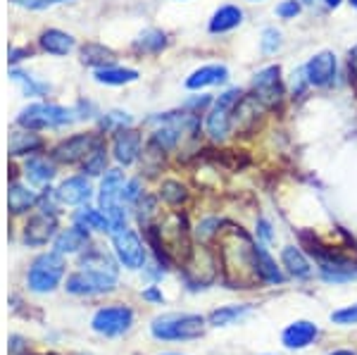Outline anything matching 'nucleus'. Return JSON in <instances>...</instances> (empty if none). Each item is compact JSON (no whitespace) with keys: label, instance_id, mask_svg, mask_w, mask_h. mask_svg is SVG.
I'll return each mask as SVG.
<instances>
[{"label":"nucleus","instance_id":"obj_1","mask_svg":"<svg viewBox=\"0 0 357 355\" xmlns=\"http://www.w3.org/2000/svg\"><path fill=\"white\" fill-rule=\"evenodd\" d=\"M220 262L224 272V284L229 289H252L262 282L255 265V243L243 229H224Z\"/></svg>","mask_w":357,"mask_h":355},{"label":"nucleus","instance_id":"obj_2","mask_svg":"<svg viewBox=\"0 0 357 355\" xmlns=\"http://www.w3.org/2000/svg\"><path fill=\"white\" fill-rule=\"evenodd\" d=\"M205 331V319L200 315H162L155 317L151 334L160 341H188L198 339Z\"/></svg>","mask_w":357,"mask_h":355},{"label":"nucleus","instance_id":"obj_3","mask_svg":"<svg viewBox=\"0 0 357 355\" xmlns=\"http://www.w3.org/2000/svg\"><path fill=\"white\" fill-rule=\"evenodd\" d=\"M65 270H67L65 257L57 253V250L38 255L36 260L31 262L29 274H26L29 289L36 291V294H48V291H53L60 286L62 277H65Z\"/></svg>","mask_w":357,"mask_h":355},{"label":"nucleus","instance_id":"obj_4","mask_svg":"<svg viewBox=\"0 0 357 355\" xmlns=\"http://www.w3.org/2000/svg\"><path fill=\"white\" fill-rule=\"evenodd\" d=\"M117 286V270H100V267H84L67 277L65 289L74 296H100L110 294Z\"/></svg>","mask_w":357,"mask_h":355},{"label":"nucleus","instance_id":"obj_5","mask_svg":"<svg viewBox=\"0 0 357 355\" xmlns=\"http://www.w3.org/2000/svg\"><path fill=\"white\" fill-rule=\"evenodd\" d=\"M124 172L119 169H107L105 176H102L100 184V208L105 217L112 225V234L124 229L126 225V213L122 210V191H124Z\"/></svg>","mask_w":357,"mask_h":355},{"label":"nucleus","instance_id":"obj_6","mask_svg":"<svg viewBox=\"0 0 357 355\" xmlns=\"http://www.w3.org/2000/svg\"><path fill=\"white\" fill-rule=\"evenodd\" d=\"M243 98V91L241 89H229L212 103V110L207 112V134H210L212 141H224L231 131V122H234V112L236 105Z\"/></svg>","mask_w":357,"mask_h":355},{"label":"nucleus","instance_id":"obj_7","mask_svg":"<svg viewBox=\"0 0 357 355\" xmlns=\"http://www.w3.org/2000/svg\"><path fill=\"white\" fill-rule=\"evenodd\" d=\"M17 122L24 129H55L72 122V110H65L60 105H48V103H33L20 112Z\"/></svg>","mask_w":357,"mask_h":355},{"label":"nucleus","instance_id":"obj_8","mask_svg":"<svg viewBox=\"0 0 357 355\" xmlns=\"http://www.w3.org/2000/svg\"><path fill=\"white\" fill-rule=\"evenodd\" d=\"M252 96L262 103V107H269V110L281 105V100H284V82H281L279 67H264L262 72L255 74V79H252Z\"/></svg>","mask_w":357,"mask_h":355},{"label":"nucleus","instance_id":"obj_9","mask_svg":"<svg viewBox=\"0 0 357 355\" xmlns=\"http://www.w3.org/2000/svg\"><path fill=\"white\" fill-rule=\"evenodd\" d=\"M112 246L114 253H117L119 262L126 267V270H141L146 265V248H143V241L138 239L136 232L131 229H119V232L112 234Z\"/></svg>","mask_w":357,"mask_h":355},{"label":"nucleus","instance_id":"obj_10","mask_svg":"<svg viewBox=\"0 0 357 355\" xmlns=\"http://www.w3.org/2000/svg\"><path fill=\"white\" fill-rule=\"evenodd\" d=\"M131 322H134V312L129 310L126 305H110V308H100L91 324L98 334H105V336H119L124 331H129Z\"/></svg>","mask_w":357,"mask_h":355},{"label":"nucleus","instance_id":"obj_11","mask_svg":"<svg viewBox=\"0 0 357 355\" xmlns=\"http://www.w3.org/2000/svg\"><path fill=\"white\" fill-rule=\"evenodd\" d=\"M336 70H338V60L331 50H321L314 57H310V62L305 65V82L310 86H317V89H324V86H331L333 79H336Z\"/></svg>","mask_w":357,"mask_h":355},{"label":"nucleus","instance_id":"obj_12","mask_svg":"<svg viewBox=\"0 0 357 355\" xmlns=\"http://www.w3.org/2000/svg\"><path fill=\"white\" fill-rule=\"evenodd\" d=\"M98 141L100 139H96V136H91V134L69 136L67 141H62L60 146L53 151V158L57 160V163L74 165V163H79V160L89 158V153L98 146Z\"/></svg>","mask_w":357,"mask_h":355},{"label":"nucleus","instance_id":"obj_13","mask_svg":"<svg viewBox=\"0 0 357 355\" xmlns=\"http://www.w3.org/2000/svg\"><path fill=\"white\" fill-rule=\"evenodd\" d=\"M55 229H57V220L53 213H38L36 217L26 222L24 227V243L29 246H45L50 239L55 236Z\"/></svg>","mask_w":357,"mask_h":355},{"label":"nucleus","instance_id":"obj_14","mask_svg":"<svg viewBox=\"0 0 357 355\" xmlns=\"http://www.w3.org/2000/svg\"><path fill=\"white\" fill-rule=\"evenodd\" d=\"M112 151L119 165H134L141 156V134L134 129H119L114 134Z\"/></svg>","mask_w":357,"mask_h":355},{"label":"nucleus","instance_id":"obj_15","mask_svg":"<svg viewBox=\"0 0 357 355\" xmlns=\"http://www.w3.org/2000/svg\"><path fill=\"white\" fill-rule=\"evenodd\" d=\"M317 336H319V327H317L314 322L298 319V322H293L284 329L281 341H284V346L291 348V351H301V348H307Z\"/></svg>","mask_w":357,"mask_h":355},{"label":"nucleus","instance_id":"obj_16","mask_svg":"<svg viewBox=\"0 0 357 355\" xmlns=\"http://www.w3.org/2000/svg\"><path fill=\"white\" fill-rule=\"evenodd\" d=\"M91 184L86 176H72V179H65L60 184V188L55 191L57 203L62 205H84L86 200L91 198Z\"/></svg>","mask_w":357,"mask_h":355},{"label":"nucleus","instance_id":"obj_17","mask_svg":"<svg viewBox=\"0 0 357 355\" xmlns=\"http://www.w3.org/2000/svg\"><path fill=\"white\" fill-rule=\"evenodd\" d=\"M89 246V232L84 227L74 225L60 232L55 236V250L60 255H69V253H82V250Z\"/></svg>","mask_w":357,"mask_h":355},{"label":"nucleus","instance_id":"obj_18","mask_svg":"<svg viewBox=\"0 0 357 355\" xmlns=\"http://www.w3.org/2000/svg\"><path fill=\"white\" fill-rule=\"evenodd\" d=\"M227 79H229V70H227V67L207 65V67H200V70H195L191 77L186 79V89L198 91V89H205V86L224 84Z\"/></svg>","mask_w":357,"mask_h":355},{"label":"nucleus","instance_id":"obj_19","mask_svg":"<svg viewBox=\"0 0 357 355\" xmlns=\"http://www.w3.org/2000/svg\"><path fill=\"white\" fill-rule=\"evenodd\" d=\"M281 262H284V267L293 277H298V279L312 277V267H310L307 257H305L303 250L296 248V246H286V248L281 250Z\"/></svg>","mask_w":357,"mask_h":355},{"label":"nucleus","instance_id":"obj_20","mask_svg":"<svg viewBox=\"0 0 357 355\" xmlns=\"http://www.w3.org/2000/svg\"><path fill=\"white\" fill-rule=\"evenodd\" d=\"M38 41H41V48L50 55H67L69 50L74 48V38L69 36V33L60 31V29H48V31H43Z\"/></svg>","mask_w":357,"mask_h":355},{"label":"nucleus","instance_id":"obj_21","mask_svg":"<svg viewBox=\"0 0 357 355\" xmlns=\"http://www.w3.org/2000/svg\"><path fill=\"white\" fill-rule=\"evenodd\" d=\"M243 22V13H241L236 5H224V8L217 10L210 20V31L212 33H224V31H231Z\"/></svg>","mask_w":357,"mask_h":355},{"label":"nucleus","instance_id":"obj_22","mask_svg":"<svg viewBox=\"0 0 357 355\" xmlns=\"http://www.w3.org/2000/svg\"><path fill=\"white\" fill-rule=\"evenodd\" d=\"M82 62L89 67H98V70H102V67L114 65V53L100 43H86L82 48Z\"/></svg>","mask_w":357,"mask_h":355},{"label":"nucleus","instance_id":"obj_23","mask_svg":"<svg viewBox=\"0 0 357 355\" xmlns=\"http://www.w3.org/2000/svg\"><path fill=\"white\" fill-rule=\"evenodd\" d=\"M255 265L257 272H260L262 282L267 284H284V274L276 267V262L272 260V255L262 248V246H255Z\"/></svg>","mask_w":357,"mask_h":355},{"label":"nucleus","instance_id":"obj_24","mask_svg":"<svg viewBox=\"0 0 357 355\" xmlns=\"http://www.w3.org/2000/svg\"><path fill=\"white\" fill-rule=\"evenodd\" d=\"M43 148V141L36 134H29V131H15L10 136V156H29V153H36Z\"/></svg>","mask_w":357,"mask_h":355},{"label":"nucleus","instance_id":"obj_25","mask_svg":"<svg viewBox=\"0 0 357 355\" xmlns=\"http://www.w3.org/2000/svg\"><path fill=\"white\" fill-rule=\"evenodd\" d=\"M36 193L29 191L26 186L22 184H13L10 186V193H8V205H10V213L13 215H22L26 213L29 208H31L33 203H36Z\"/></svg>","mask_w":357,"mask_h":355},{"label":"nucleus","instance_id":"obj_26","mask_svg":"<svg viewBox=\"0 0 357 355\" xmlns=\"http://www.w3.org/2000/svg\"><path fill=\"white\" fill-rule=\"evenodd\" d=\"M74 222L84 229H96V232H112L110 220L105 217L102 210H93V208H82L77 215H74Z\"/></svg>","mask_w":357,"mask_h":355},{"label":"nucleus","instance_id":"obj_27","mask_svg":"<svg viewBox=\"0 0 357 355\" xmlns=\"http://www.w3.org/2000/svg\"><path fill=\"white\" fill-rule=\"evenodd\" d=\"M138 79L136 70H119V67H102V70H96V82L105 84V86H124L131 84Z\"/></svg>","mask_w":357,"mask_h":355},{"label":"nucleus","instance_id":"obj_28","mask_svg":"<svg viewBox=\"0 0 357 355\" xmlns=\"http://www.w3.org/2000/svg\"><path fill=\"white\" fill-rule=\"evenodd\" d=\"M55 176V167L43 158H33L26 163V179L31 184H48Z\"/></svg>","mask_w":357,"mask_h":355},{"label":"nucleus","instance_id":"obj_29","mask_svg":"<svg viewBox=\"0 0 357 355\" xmlns=\"http://www.w3.org/2000/svg\"><path fill=\"white\" fill-rule=\"evenodd\" d=\"M250 310L248 305H227V308H220V310L210 312V324H215V327H229V324H234L236 319H241L243 315Z\"/></svg>","mask_w":357,"mask_h":355},{"label":"nucleus","instance_id":"obj_30","mask_svg":"<svg viewBox=\"0 0 357 355\" xmlns=\"http://www.w3.org/2000/svg\"><path fill=\"white\" fill-rule=\"evenodd\" d=\"M105 167H107L105 146H102V141H98V146L89 153V158L84 160V174H89V176L105 174Z\"/></svg>","mask_w":357,"mask_h":355},{"label":"nucleus","instance_id":"obj_31","mask_svg":"<svg viewBox=\"0 0 357 355\" xmlns=\"http://www.w3.org/2000/svg\"><path fill=\"white\" fill-rule=\"evenodd\" d=\"M167 45V36L162 31H146L141 38L134 43L136 50H143V53H160Z\"/></svg>","mask_w":357,"mask_h":355},{"label":"nucleus","instance_id":"obj_32","mask_svg":"<svg viewBox=\"0 0 357 355\" xmlns=\"http://www.w3.org/2000/svg\"><path fill=\"white\" fill-rule=\"evenodd\" d=\"M160 198L169 205H181L188 198V191L181 181H165L162 188H160Z\"/></svg>","mask_w":357,"mask_h":355},{"label":"nucleus","instance_id":"obj_33","mask_svg":"<svg viewBox=\"0 0 357 355\" xmlns=\"http://www.w3.org/2000/svg\"><path fill=\"white\" fill-rule=\"evenodd\" d=\"M10 77H13L15 82L22 86L24 96H43L45 91H48V86H45V84H38L36 79H31L29 74L20 72V70H13V72H10Z\"/></svg>","mask_w":357,"mask_h":355},{"label":"nucleus","instance_id":"obj_34","mask_svg":"<svg viewBox=\"0 0 357 355\" xmlns=\"http://www.w3.org/2000/svg\"><path fill=\"white\" fill-rule=\"evenodd\" d=\"M220 227H222V222L217 220V217H210V220H203V222H200V225H198V232H195V234H198V239L205 243V241H210L212 236H220Z\"/></svg>","mask_w":357,"mask_h":355},{"label":"nucleus","instance_id":"obj_35","mask_svg":"<svg viewBox=\"0 0 357 355\" xmlns=\"http://www.w3.org/2000/svg\"><path fill=\"white\" fill-rule=\"evenodd\" d=\"M331 322L343 324V327H350V324H357V303H355V305L341 308V310H333V312H331Z\"/></svg>","mask_w":357,"mask_h":355},{"label":"nucleus","instance_id":"obj_36","mask_svg":"<svg viewBox=\"0 0 357 355\" xmlns=\"http://www.w3.org/2000/svg\"><path fill=\"white\" fill-rule=\"evenodd\" d=\"M281 48V33L276 29H264L262 31V53L272 55Z\"/></svg>","mask_w":357,"mask_h":355},{"label":"nucleus","instance_id":"obj_37","mask_svg":"<svg viewBox=\"0 0 357 355\" xmlns=\"http://www.w3.org/2000/svg\"><path fill=\"white\" fill-rule=\"evenodd\" d=\"M124 124H131V117L124 112H110V114H105V119H102V129H112V127L124 129Z\"/></svg>","mask_w":357,"mask_h":355},{"label":"nucleus","instance_id":"obj_38","mask_svg":"<svg viewBox=\"0 0 357 355\" xmlns=\"http://www.w3.org/2000/svg\"><path fill=\"white\" fill-rule=\"evenodd\" d=\"M298 13H301V3H298V0H284V3L276 8V15L284 17V20H293Z\"/></svg>","mask_w":357,"mask_h":355},{"label":"nucleus","instance_id":"obj_39","mask_svg":"<svg viewBox=\"0 0 357 355\" xmlns=\"http://www.w3.org/2000/svg\"><path fill=\"white\" fill-rule=\"evenodd\" d=\"M138 198H141V184H138V179L126 181L124 191H122V200L124 203H134V200H138Z\"/></svg>","mask_w":357,"mask_h":355},{"label":"nucleus","instance_id":"obj_40","mask_svg":"<svg viewBox=\"0 0 357 355\" xmlns=\"http://www.w3.org/2000/svg\"><path fill=\"white\" fill-rule=\"evenodd\" d=\"M20 3L29 10H45V8H50V5L65 3V0H20Z\"/></svg>","mask_w":357,"mask_h":355},{"label":"nucleus","instance_id":"obj_41","mask_svg":"<svg viewBox=\"0 0 357 355\" xmlns=\"http://www.w3.org/2000/svg\"><path fill=\"white\" fill-rule=\"evenodd\" d=\"M348 67H350V77L357 82V45L350 50V57H348Z\"/></svg>","mask_w":357,"mask_h":355},{"label":"nucleus","instance_id":"obj_42","mask_svg":"<svg viewBox=\"0 0 357 355\" xmlns=\"http://www.w3.org/2000/svg\"><path fill=\"white\" fill-rule=\"evenodd\" d=\"M143 299H146V301H153V303H162V301H165V299H162V294H160V291L155 289V286H151L148 291H143Z\"/></svg>","mask_w":357,"mask_h":355},{"label":"nucleus","instance_id":"obj_43","mask_svg":"<svg viewBox=\"0 0 357 355\" xmlns=\"http://www.w3.org/2000/svg\"><path fill=\"white\" fill-rule=\"evenodd\" d=\"M257 227H260V236L264 239V241H272V227H269V222H264V220H260L257 222Z\"/></svg>","mask_w":357,"mask_h":355},{"label":"nucleus","instance_id":"obj_44","mask_svg":"<svg viewBox=\"0 0 357 355\" xmlns=\"http://www.w3.org/2000/svg\"><path fill=\"white\" fill-rule=\"evenodd\" d=\"M26 55H29V50H10V62L24 60Z\"/></svg>","mask_w":357,"mask_h":355},{"label":"nucleus","instance_id":"obj_45","mask_svg":"<svg viewBox=\"0 0 357 355\" xmlns=\"http://www.w3.org/2000/svg\"><path fill=\"white\" fill-rule=\"evenodd\" d=\"M343 0H324V5L326 8H338V5H341Z\"/></svg>","mask_w":357,"mask_h":355},{"label":"nucleus","instance_id":"obj_46","mask_svg":"<svg viewBox=\"0 0 357 355\" xmlns=\"http://www.w3.org/2000/svg\"><path fill=\"white\" fill-rule=\"evenodd\" d=\"M331 355H355L353 351H336V353H331Z\"/></svg>","mask_w":357,"mask_h":355},{"label":"nucleus","instance_id":"obj_47","mask_svg":"<svg viewBox=\"0 0 357 355\" xmlns=\"http://www.w3.org/2000/svg\"><path fill=\"white\" fill-rule=\"evenodd\" d=\"M350 5H353V8L357 10V0H350Z\"/></svg>","mask_w":357,"mask_h":355},{"label":"nucleus","instance_id":"obj_48","mask_svg":"<svg viewBox=\"0 0 357 355\" xmlns=\"http://www.w3.org/2000/svg\"><path fill=\"white\" fill-rule=\"evenodd\" d=\"M165 355H178V353H165Z\"/></svg>","mask_w":357,"mask_h":355}]
</instances>
